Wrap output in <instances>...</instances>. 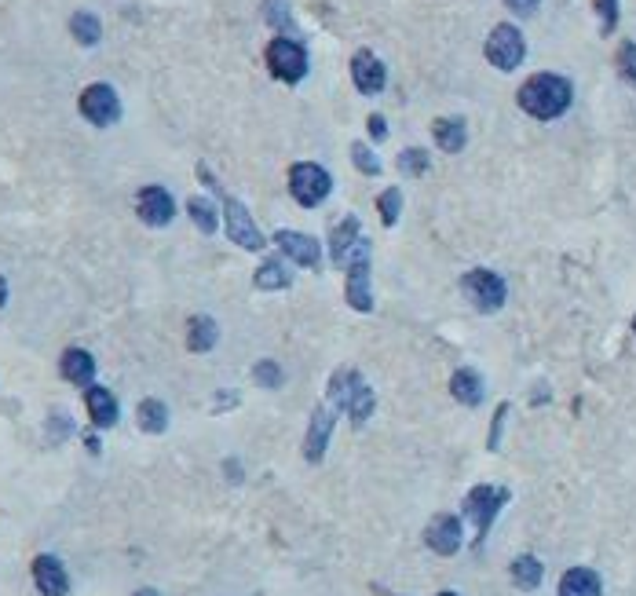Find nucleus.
I'll list each match as a JSON object with an SVG mask.
<instances>
[{"label":"nucleus","instance_id":"f704fd0d","mask_svg":"<svg viewBox=\"0 0 636 596\" xmlns=\"http://www.w3.org/2000/svg\"><path fill=\"white\" fill-rule=\"evenodd\" d=\"M267 22H271L275 30L289 26V8H286V0H267Z\"/></svg>","mask_w":636,"mask_h":596},{"label":"nucleus","instance_id":"5701e85b","mask_svg":"<svg viewBox=\"0 0 636 596\" xmlns=\"http://www.w3.org/2000/svg\"><path fill=\"white\" fill-rule=\"evenodd\" d=\"M216 337H220L216 322H212L209 315H194L191 326H187V348H191V352H209L212 344H216Z\"/></svg>","mask_w":636,"mask_h":596},{"label":"nucleus","instance_id":"f03ea898","mask_svg":"<svg viewBox=\"0 0 636 596\" xmlns=\"http://www.w3.org/2000/svg\"><path fill=\"white\" fill-rule=\"evenodd\" d=\"M329 399H333V406H340V410H348L351 425H366L373 414V406H377V399H373L370 384L362 381L355 370H337L333 373V381H329Z\"/></svg>","mask_w":636,"mask_h":596},{"label":"nucleus","instance_id":"ea45409f","mask_svg":"<svg viewBox=\"0 0 636 596\" xmlns=\"http://www.w3.org/2000/svg\"><path fill=\"white\" fill-rule=\"evenodd\" d=\"M136 596H158V589H139Z\"/></svg>","mask_w":636,"mask_h":596},{"label":"nucleus","instance_id":"4c0bfd02","mask_svg":"<svg viewBox=\"0 0 636 596\" xmlns=\"http://www.w3.org/2000/svg\"><path fill=\"white\" fill-rule=\"evenodd\" d=\"M505 414H509V406H501L498 417H494V432H490V447H498V436H501V421H505Z\"/></svg>","mask_w":636,"mask_h":596},{"label":"nucleus","instance_id":"0eeeda50","mask_svg":"<svg viewBox=\"0 0 636 596\" xmlns=\"http://www.w3.org/2000/svg\"><path fill=\"white\" fill-rule=\"evenodd\" d=\"M220 202H223V224H227V238H231L234 245H242V249H249V253H260L267 245V238L260 235V227L253 224V213L245 209L238 198H231V194L220 191Z\"/></svg>","mask_w":636,"mask_h":596},{"label":"nucleus","instance_id":"6e6552de","mask_svg":"<svg viewBox=\"0 0 636 596\" xmlns=\"http://www.w3.org/2000/svg\"><path fill=\"white\" fill-rule=\"evenodd\" d=\"M487 59H490V66H498V70H505V74H512V70L527 59V41H523V33L516 30L512 22H501V26L490 30Z\"/></svg>","mask_w":636,"mask_h":596},{"label":"nucleus","instance_id":"f257e3e1","mask_svg":"<svg viewBox=\"0 0 636 596\" xmlns=\"http://www.w3.org/2000/svg\"><path fill=\"white\" fill-rule=\"evenodd\" d=\"M520 107L527 110L530 118L538 121H556L567 114L574 99V85L563 74H534L523 81L520 88Z\"/></svg>","mask_w":636,"mask_h":596},{"label":"nucleus","instance_id":"c756f323","mask_svg":"<svg viewBox=\"0 0 636 596\" xmlns=\"http://www.w3.org/2000/svg\"><path fill=\"white\" fill-rule=\"evenodd\" d=\"M428 165H432V161H428V150L421 147H410L399 154V172H406V176H424Z\"/></svg>","mask_w":636,"mask_h":596},{"label":"nucleus","instance_id":"79ce46f5","mask_svg":"<svg viewBox=\"0 0 636 596\" xmlns=\"http://www.w3.org/2000/svg\"><path fill=\"white\" fill-rule=\"evenodd\" d=\"M633 333H636V319H633Z\"/></svg>","mask_w":636,"mask_h":596},{"label":"nucleus","instance_id":"393cba45","mask_svg":"<svg viewBox=\"0 0 636 596\" xmlns=\"http://www.w3.org/2000/svg\"><path fill=\"white\" fill-rule=\"evenodd\" d=\"M70 33H74L85 48H92V44H99V37H103V26H99V19L92 11H77L74 19H70Z\"/></svg>","mask_w":636,"mask_h":596},{"label":"nucleus","instance_id":"6ab92c4d","mask_svg":"<svg viewBox=\"0 0 636 596\" xmlns=\"http://www.w3.org/2000/svg\"><path fill=\"white\" fill-rule=\"evenodd\" d=\"M59 370H63V377L70 384H92V377H96V359H92L85 348H70V352H63Z\"/></svg>","mask_w":636,"mask_h":596},{"label":"nucleus","instance_id":"f3484780","mask_svg":"<svg viewBox=\"0 0 636 596\" xmlns=\"http://www.w3.org/2000/svg\"><path fill=\"white\" fill-rule=\"evenodd\" d=\"M85 406H88V417H92V425L96 428H114L117 417H121L114 392H106V388H88Z\"/></svg>","mask_w":636,"mask_h":596},{"label":"nucleus","instance_id":"f8f14e48","mask_svg":"<svg viewBox=\"0 0 636 596\" xmlns=\"http://www.w3.org/2000/svg\"><path fill=\"white\" fill-rule=\"evenodd\" d=\"M136 213L143 216V224L165 227L176 216V202H172V194L165 187H143L136 198Z\"/></svg>","mask_w":636,"mask_h":596},{"label":"nucleus","instance_id":"20e7f679","mask_svg":"<svg viewBox=\"0 0 636 596\" xmlns=\"http://www.w3.org/2000/svg\"><path fill=\"white\" fill-rule=\"evenodd\" d=\"M333 191V180H329V172L315 161H297L293 169H289V194L297 198V205L304 209H315L322 205Z\"/></svg>","mask_w":636,"mask_h":596},{"label":"nucleus","instance_id":"4be33fe9","mask_svg":"<svg viewBox=\"0 0 636 596\" xmlns=\"http://www.w3.org/2000/svg\"><path fill=\"white\" fill-rule=\"evenodd\" d=\"M450 392H454L457 403L465 406H479L483 403V377L476 370H457L450 377Z\"/></svg>","mask_w":636,"mask_h":596},{"label":"nucleus","instance_id":"aec40b11","mask_svg":"<svg viewBox=\"0 0 636 596\" xmlns=\"http://www.w3.org/2000/svg\"><path fill=\"white\" fill-rule=\"evenodd\" d=\"M432 136H435V147L439 150L457 154V150H465V143H468V128L461 118H439L432 125Z\"/></svg>","mask_w":636,"mask_h":596},{"label":"nucleus","instance_id":"e433bc0d","mask_svg":"<svg viewBox=\"0 0 636 596\" xmlns=\"http://www.w3.org/2000/svg\"><path fill=\"white\" fill-rule=\"evenodd\" d=\"M366 128H370V136H373V139H388V121H384L381 114H370Z\"/></svg>","mask_w":636,"mask_h":596},{"label":"nucleus","instance_id":"58836bf2","mask_svg":"<svg viewBox=\"0 0 636 596\" xmlns=\"http://www.w3.org/2000/svg\"><path fill=\"white\" fill-rule=\"evenodd\" d=\"M4 300H8V282H4V275H0V308H4Z\"/></svg>","mask_w":636,"mask_h":596},{"label":"nucleus","instance_id":"bb28decb","mask_svg":"<svg viewBox=\"0 0 636 596\" xmlns=\"http://www.w3.org/2000/svg\"><path fill=\"white\" fill-rule=\"evenodd\" d=\"M253 282L260 289H289V282H293V278H289V271H286V264H282V260H267V264L256 271Z\"/></svg>","mask_w":636,"mask_h":596},{"label":"nucleus","instance_id":"72a5a7b5","mask_svg":"<svg viewBox=\"0 0 636 596\" xmlns=\"http://www.w3.org/2000/svg\"><path fill=\"white\" fill-rule=\"evenodd\" d=\"M253 377H256V381H260V384H264V388H278V384H282V370H278V366H275V362H256V366H253Z\"/></svg>","mask_w":636,"mask_h":596},{"label":"nucleus","instance_id":"2eb2a0df","mask_svg":"<svg viewBox=\"0 0 636 596\" xmlns=\"http://www.w3.org/2000/svg\"><path fill=\"white\" fill-rule=\"evenodd\" d=\"M275 242H278V249L293 260V264H300V267H311L315 271L318 264H322V253H318V242L311 235H300V231H278L275 235Z\"/></svg>","mask_w":636,"mask_h":596},{"label":"nucleus","instance_id":"dca6fc26","mask_svg":"<svg viewBox=\"0 0 636 596\" xmlns=\"http://www.w3.org/2000/svg\"><path fill=\"white\" fill-rule=\"evenodd\" d=\"M329 436H333V410H329V406H318L315 414H311L308 443H304V458H308V461H322Z\"/></svg>","mask_w":636,"mask_h":596},{"label":"nucleus","instance_id":"9d476101","mask_svg":"<svg viewBox=\"0 0 636 596\" xmlns=\"http://www.w3.org/2000/svg\"><path fill=\"white\" fill-rule=\"evenodd\" d=\"M81 114H85L92 125L106 128L121 118V99H117V92L110 85H88L85 92H81Z\"/></svg>","mask_w":636,"mask_h":596},{"label":"nucleus","instance_id":"a19ab883","mask_svg":"<svg viewBox=\"0 0 636 596\" xmlns=\"http://www.w3.org/2000/svg\"><path fill=\"white\" fill-rule=\"evenodd\" d=\"M439 596H457V593H439Z\"/></svg>","mask_w":636,"mask_h":596},{"label":"nucleus","instance_id":"cd10ccee","mask_svg":"<svg viewBox=\"0 0 636 596\" xmlns=\"http://www.w3.org/2000/svg\"><path fill=\"white\" fill-rule=\"evenodd\" d=\"M187 213H191V220L198 224V231H205V235H212V231H216V224H220V220H216V209H212L205 198H198V194H194L191 202H187Z\"/></svg>","mask_w":636,"mask_h":596},{"label":"nucleus","instance_id":"1a4fd4ad","mask_svg":"<svg viewBox=\"0 0 636 596\" xmlns=\"http://www.w3.org/2000/svg\"><path fill=\"white\" fill-rule=\"evenodd\" d=\"M505 505H509V490H505V487H476L465 498V516H472V520H476V527H479L476 545H483L487 531L494 527V516H498Z\"/></svg>","mask_w":636,"mask_h":596},{"label":"nucleus","instance_id":"a878e982","mask_svg":"<svg viewBox=\"0 0 636 596\" xmlns=\"http://www.w3.org/2000/svg\"><path fill=\"white\" fill-rule=\"evenodd\" d=\"M541 564H538V556H516V564H512V578H516V586L520 589H538L541 586Z\"/></svg>","mask_w":636,"mask_h":596},{"label":"nucleus","instance_id":"c85d7f7f","mask_svg":"<svg viewBox=\"0 0 636 596\" xmlns=\"http://www.w3.org/2000/svg\"><path fill=\"white\" fill-rule=\"evenodd\" d=\"M377 209H381L384 227H395L399 224V213H403V194L395 191V187H388V191L377 198Z\"/></svg>","mask_w":636,"mask_h":596},{"label":"nucleus","instance_id":"412c9836","mask_svg":"<svg viewBox=\"0 0 636 596\" xmlns=\"http://www.w3.org/2000/svg\"><path fill=\"white\" fill-rule=\"evenodd\" d=\"M604 586H600V575L589 571V567H571L560 582V596H600Z\"/></svg>","mask_w":636,"mask_h":596},{"label":"nucleus","instance_id":"39448f33","mask_svg":"<svg viewBox=\"0 0 636 596\" xmlns=\"http://www.w3.org/2000/svg\"><path fill=\"white\" fill-rule=\"evenodd\" d=\"M267 66H271V74L278 81L297 85L308 74V48L300 41H293V37H275V41L267 44Z\"/></svg>","mask_w":636,"mask_h":596},{"label":"nucleus","instance_id":"a211bd4d","mask_svg":"<svg viewBox=\"0 0 636 596\" xmlns=\"http://www.w3.org/2000/svg\"><path fill=\"white\" fill-rule=\"evenodd\" d=\"M359 216H344V220H337L333 224V231H329V253H333V260L337 264H344V256L351 253V245L359 242Z\"/></svg>","mask_w":636,"mask_h":596},{"label":"nucleus","instance_id":"c9c22d12","mask_svg":"<svg viewBox=\"0 0 636 596\" xmlns=\"http://www.w3.org/2000/svg\"><path fill=\"white\" fill-rule=\"evenodd\" d=\"M538 4H541V0H505V8L516 11V15H523V19H527V15H534V11H538Z\"/></svg>","mask_w":636,"mask_h":596},{"label":"nucleus","instance_id":"7ed1b4c3","mask_svg":"<svg viewBox=\"0 0 636 596\" xmlns=\"http://www.w3.org/2000/svg\"><path fill=\"white\" fill-rule=\"evenodd\" d=\"M344 267H348V304L362 315L373 311V289H370V242L359 238L351 245V253L344 256Z\"/></svg>","mask_w":636,"mask_h":596},{"label":"nucleus","instance_id":"b1692460","mask_svg":"<svg viewBox=\"0 0 636 596\" xmlns=\"http://www.w3.org/2000/svg\"><path fill=\"white\" fill-rule=\"evenodd\" d=\"M139 428L150 432V436H161L169 428V410H165L161 399H143L139 403Z\"/></svg>","mask_w":636,"mask_h":596},{"label":"nucleus","instance_id":"7c9ffc66","mask_svg":"<svg viewBox=\"0 0 636 596\" xmlns=\"http://www.w3.org/2000/svg\"><path fill=\"white\" fill-rule=\"evenodd\" d=\"M351 161H355V169L366 172V176H377V172H381V161H377V154H373L366 143H355V147H351Z\"/></svg>","mask_w":636,"mask_h":596},{"label":"nucleus","instance_id":"ddd939ff","mask_svg":"<svg viewBox=\"0 0 636 596\" xmlns=\"http://www.w3.org/2000/svg\"><path fill=\"white\" fill-rule=\"evenodd\" d=\"M424 542L428 549L439 556H454L461 549V520L450 516V512H439L432 523H428V531H424Z\"/></svg>","mask_w":636,"mask_h":596},{"label":"nucleus","instance_id":"473e14b6","mask_svg":"<svg viewBox=\"0 0 636 596\" xmlns=\"http://www.w3.org/2000/svg\"><path fill=\"white\" fill-rule=\"evenodd\" d=\"M596 15H600V33H615L618 26V0H596Z\"/></svg>","mask_w":636,"mask_h":596},{"label":"nucleus","instance_id":"2f4dec72","mask_svg":"<svg viewBox=\"0 0 636 596\" xmlns=\"http://www.w3.org/2000/svg\"><path fill=\"white\" fill-rule=\"evenodd\" d=\"M618 74L626 77L629 85L636 88V44L626 41L622 48H618Z\"/></svg>","mask_w":636,"mask_h":596},{"label":"nucleus","instance_id":"4468645a","mask_svg":"<svg viewBox=\"0 0 636 596\" xmlns=\"http://www.w3.org/2000/svg\"><path fill=\"white\" fill-rule=\"evenodd\" d=\"M33 582L44 596H66L70 593V578H66V567L59 564V556H37L33 560Z\"/></svg>","mask_w":636,"mask_h":596},{"label":"nucleus","instance_id":"423d86ee","mask_svg":"<svg viewBox=\"0 0 636 596\" xmlns=\"http://www.w3.org/2000/svg\"><path fill=\"white\" fill-rule=\"evenodd\" d=\"M461 289H465V297L472 300V308L483 311V315H494V311L505 304V278L487 271V267H476V271H468L461 278Z\"/></svg>","mask_w":636,"mask_h":596},{"label":"nucleus","instance_id":"9b49d317","mask_svg":"<svg viewBox=\"0 0 636 596\" xmlns=\"http://www.w3.org/2000/svg\"><path fill=\"white\" fill-rule=\"evenodd\" d=\"M351 81H355V88H359L362 96H377V92H384V85H388V70H384V63L377 59L373 52H355V59H351Z\"/></svg>","mask_w":636,"mask_h":596}]
</instances>
